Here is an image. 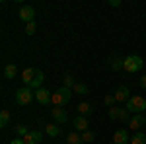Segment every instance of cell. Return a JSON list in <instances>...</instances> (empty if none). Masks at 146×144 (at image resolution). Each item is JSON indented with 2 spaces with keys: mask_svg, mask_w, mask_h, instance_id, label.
<instances>
[{
  "mask_svg": "<svg viewBox=\"0 0 146 144\" xmlns=\"http://www.w3.org/2000/svg\"><path fill=\"white\" fill-rule=\"evenodd\" d=\"M105 105H107V107H113V103H115V96H105Z\"/></svg>",
  "mask_w": 146,
  "mask_h": 144,
  "instance_id": "f1b7e54d",
  "label": "cell"
},
{
  "mask_svg": "<svg viewBox=\"0 0 146 144\" xmlns=\"http://www.w3.org/2000/svg\"><path fill=\"white\" fill-rule=\"evenodd\" d=\"M14 131H16V134H18V138H23L25 134L29 133L25 125H16V127H14Z\"/></svg>",
  "mask_w": 146,
  "mask_h": 144,
  "instance_id": "603a6c76",
  "label": "cell"
},
{
  "mask_svg": "<svg viewBox=\"0 0 146 144\" xmlns=\"http://www.w3.org/2000/svg\"><path fill=\"white\" fill-rule=\"evenodd\" d=\"M10 119H12L10 111H8V109H2V113H0V127H2V129H6V127L10 125Z\"/></svg>",
  "mask_w": 146,
  "mask_h": 144,
  "instance_id": "2e32d148",
  "label": "cell"
},
{
  "mask_svg": "<svg viewBox=\"0 0 146 144\" xmlns=\"http://www.w3.org/2000/svg\"><path fill=\"white\" fill-rule=\"evenodd\" d=\"M144 125H146V117L142 115V113H138V115H135V117H131V121H129V129L135 131V133H138V129H142Z\"/></svg>",
  "mask_w": 146,
  "mask_h": 144,
  "instance_id": "8992f818",
  "label": "cell"
},
{
  "mask_svg": "<svg viewBox=\"0 0 146 144\" xmlns=\"http://www.w3.org/2000/svg\"><path fill=\"white\" fill-rule=\"evenodd\" d=\"M88 119L86 117H82V115H78L76 119H74V131L76 133H84V131H88Z\"/></svg>",
  "mask_w": 146,
  "mask_h": 144,
  "instance_id": "4fadbf2b",
  "label": "cell"
},
{
  "mask_svg": "<svg viewBox=\"0 0 146 144\" xmlns=\"http://www.w3.org/2000/svg\"><path fill=\"white\" fill-rule=\"evenodd\" d=\"M70 98H72V90L60 86L56 92H53V100H51V103H53L55 107H62V105H66L68 101H70Z\"/></svg>",
  "mask_w": 146,
  "mask_h": 144,
  "instance_id": "6da1fadb",
  "label": "cell"
},
{
  "mask_svg": "<svg viewBox=\"0 0 146 144\" xmlns=\"http://www.w3.org/2000/svg\"><path fill=\"white\" fill-rule=\"evenodd\" d=\"M20 20H22L23 23L35 22V10L31 6H22V8H20Z\"/></svg>",
  "mask_w": 146,
  "mask_h": 144,
  "instance_id": "52a82bcc",
  "label": "cell"
},
{
  "mask_svg": "<svg viewBox=\"0 0 146 144\" xmlns=\"http://www.w3.org/2000/svg\"><path fill=\"white\" fill-rule=\"evenodd\" d=\"M119 113H121V107H117V105L109 107V117L111 119H119Z\"/></svg>",
  "mask_w": 146,
  "mask_h": 144,
  "instance_id": "4316f807",
  "label": "cell"
},
{
  "mask_svg": "<svg viewBox=\"0 0 146 144\" xmlns=\"http://www.w3.org/2000/svg\"><path fill=\"white\" fill-rule=\"evenodd\" d=\"M51 115H53V119H55L58 125H62V123H66L68 119V115H66V111L62 109V107H55V109L51 111Z\"/></svg>",
  "mask_w": 146,
  "mask_h": 144,
  "instance_id": "8fae6325",
  "label": "cell"
},
{
  "mask_svg": "<svg viewBox=\"0 0 146 144\" xmlns=\"http://www.w3.org/2000/svg\"><path fill=\"white\" fill-rule=\"evenodd\" d=\"M109 4H111V6H121V2H119V0H111Z\"/></svg>",
  "mask_w": 146,
  "mask_h": 144,
  "instance_id": "1f68e13d",
  "label": "cell"
},
{
  "mask_svg": "<svg viewBox=\"0 0 146 144\" xmlns=\"http://www.w3.org/2000/svg\"><path fill=\"white\" fill-rule=\"evenodd\" d=\"M22 140L25 144H39L41 140H43V134H41V131H29Z\"/></svg>",
  "mask_w": 146,
  "mask_h": 144,
  "instance_id": "ba28073f",
  "label": "cell"
},
{
  "mask_svg": "<svg viewBox=\"0 0 146 144\" xmlns=\"http://www.w3.org/2000/svg\"><path fill=\"white\" fill-rule=\"evenodd\" d=\"M74 94H78V96H84V94H88L90 90H88V86L86 84H82V82H76V86H74V90H72Z\"/></svg>",
  "mask_w": 146,
  "mask_h": 144,
  "instance_id": "7402d4cb",
  "label": "cell"
},
{
  "mask_svg": "<svg viewBox=\"0 0 146 144\" xmlns=\"http://www.w3.org/2000/svg\"><path fill=\"white\" fill-rule=\"evenodd\" d=\"M113 96H115V101H119V103H121V101H129V100H131V96H129V88H127V86H119L117 92H115Z\"/></svg>",
  "mask_w": 146,
  "mask_h": 144,
  "instance_id": "7c38bea8",
  "label": "cell"
},
{
  "mask_svg": "<svg viewBox=\"0 0 146 144\" xmlns=\"http://www.w3.org/2000/svg\"><path fill=\"white\" fill-rule=\"evenodd\" d=\"M16 74H18V68L14 66V64H6L4 66V78L12 80V78H16Z\"/></svg>",
  "mask_w": 146,
  "mask_h": 144,
  "instance_id": "d6986e66",
  "label": "cell"
},
{
  "mask_svg": "<svg viewBox=\"0 0 146 144\" xmlns=\"http://www.w3.org/2000/svg\"><path fill=\"white\" fill-rule=\"evenodd\" d=\"M43 82H45V74H43V72L39 70V72H37V76H35V80L31 82V86H29V88H31V90H39Z\"/></svg>",
  "mask_w": 146,
  "mask_h": 144,
  "instance_id": "e0dca14e",
  "label": "cell"
},
{
  "mask_svg": "<svg viewBox=\"0 0 146 144\" xmlns=\"http://www.w3.org/2000/svg\"><path fill=\"white\" fill-rule=\"evenodd\" d=\"M125 109L129 111V113H135V115L142 113L146 109V98H142V96H133L131 100L127 101Z\"/></svg>",
  "mask_w": 146,
  "mask_h": 144,
  "instance_id": "3957f363",
  "label": "cell"
},
{
  "mask_svg": "<svg viewBox=\"0 0 146 144\" xmlns=\"http://www.w3.org/2000/svg\"><path fill=\"white\" fill-rule=\"evenodd\" d=\"M10 144H25V142H23L22 138H14V140H12V142H10Z\"/></svg>",
  "mask_w": 146,
  "mask_h": 144,
  "instance_id": "4dcf8cb0",
  "label": "cell"
},
{
  "mask_svg": "<svg viewBox=\"0 0 146 144\" xmlns=\"http://www.w3.org/2000/svg\"><path fill=\"white\" fill-rule=\"evenodd\" d=\"M35 100L39 101L41 105H49L51 100H53V92H49V90H45V88L35 90Z\"/></svg>",
  "mask_w": 146,
  "mask_h": 144,
  "instance_id": "5b68a950",
  "label": "cell"
},
{
  "mask_svg": "<svg viewBox=\"0 0 146 144\" xmlns=\"http://www.w3.org/2000/svg\"><path fill=\"white\" fill-rule=\"evenodd\" d=\"M131 144H146V134L144 133H135V136L131 138Z\"/></svg>",
  "mask_w": 146,
  "mask_h": 144,
  "instance_id": "44dd1931",
  "label": "cell"
},
{
  "mask_svg": "<svg viewBox=\"0 0 146 144\" xmlns=\"http://www.w3.org/2000/svg\"><path fill=\"white\" fill-rule=\"evenodd\" d=\"M62 86H64V88L74 90V86H76V82H74V76H72V74H64V76H62Z\"/></svg>",
  "mask_w": 146,
  "mask_h": 144,
  "instance_id": "ffe728a7",
  "label": "cell"
},
{
  "mask_svg": "<svg viewBox=\"0 0 146 144\" xmlns=\"http://www.w3.org/2000/svg\"><path fill=\"white\" fill-rule=\"evenodd\" d=\"M35 100V92L31 88H20L16 92V101H18V105H29L31 101Z\"/></svg>",
  "mask_w": 146,
  "mask_h": 144,
  "instance_id": "277c9868",
  "label": "cell"
},
{
  "mask_svg": "<svg viewBox=\"0 0 146 144\" xmlns=\"http://www.w3.org/2000/svg\"><path fill=\"white\" fill-rule=\"evenodd\" d=\"M111 144H113V142H111Z\"/></svg>",
  "mask_w": 146,
  "mask_h": 144,
  "instance_id": "d6a6232c",
  "label": "cell"
},
{
  "mask_svg": "<svg viewBox=\"0 0 146 144\" xmlns=\"http://www.w3.org/2000/svg\"><path fill=\"white\" fill-rule=\"evenodd\" d=\"M119 121H123V123L131 121V113H129L127 109H123V107H121V113H119Z\"/></svg>",
  "mask_w": 146,
  "mask_h": 144,
  "instance_id": "484cf974",
  "label": "cell"
},
{
  "mask_svg": "<svg viewBox=\"0 0 146 144\" xmlns=\"http://www.w3.org/2000/svg\"><path fill=\"white\" fill-rule=\"evenodd\" d=\"M142 66H144L142 56L129 55L123 58V70H127V72H138V70H142Z\"/></svg>",
  "mask_w": 146,
  "mask_h": 144,
  "instance_id": "7a4b0ae2",
  "label": "cell"
},
{
  "mask_svg": "<svg viewBox=\"0 0 146 144\" xmlns=\"http://www.w3.org/2000/svg\"><path fill=\"white\" fill-rule=\"evenodd\" d=\"M27 35H33L35 31H37V23L35 22H29V23H25V29H23Z\"/></svg>",
  "mask_w": 146,
  "mask_h": 144,
  "instance_id": "d4e9b609",
  "label": "cell"
},
{
  "mask_svg": "<svg viewBox=\"0 0 146 144\" xmlns=\"http://www.w3.org/2000/svg\"><path fill=\"white\" fill-rule=\"evenodd\" d=\"M45 133H47V136H51V138H58V136L62 134V131H60L58 125H45Z\"/></svg>",
  "mask_w": 146,
  "mask_h": 144,
  "instance_id": "5bb4252c",
  "label": "cell"
},
{
  "mask_svg": "<svg viewBox=\"0 0 146 144\" xmlns=\"http://www.w3.org/2000/svg\"><path fill=\"white\" fill-rule=\"evenodd\" d=\"M37 72H39L37 68H25V70L22 72V80L25 82V86H27V88L31 86V82L35 80V76H37Z\"/></svg>",
  "mask_w": 146,
  "mask_h": 144,
  "instance_id": "9c48e42d",
  "label": "cell"
},
{
  "mask_svg": "<svg viewBox=\"0 0 146 144\" xmlns=\"http://www.w3.org/2000/svg\"><path fill=\"white\" fill-rule=\"evenodd\" d=\"M82 140H84V142H94V140H96V134L88 129V131H84V133H82Z\"/></svg>",
  "mask_w": 146,
  "mask_h": 144,
  "instance_id": "cb8c5ba5",
  "label": "cell"
},
{
  "mask_svg": "<svg viewBox=\"0 0 146 144\" xmlns=\"http://www.w3.org/2000/svg\"><path fill=\"white\" fill-rule=\"evenodd\" d=\"M111 68H113V70H119V68H123V60H119V58H113V60H111Z\"/></svg>",
  "mask_w": 146,
  "mask_h": 144,
  "instance_id": "83f0119b",
  "label": "cell"
},
{
  "mask_svg": "<svg viewBox=\"0 0 146 144\" xmlns=\"http://www.w3.org/2000/svg\"><path fill=\"white\" fill-rule=\"evenodd\" d=\"M129 142H131V138H129L127 131H123V129L115 131V134H113V144H129Z\"/></svg>",
  "mask_w": 146,
  "mask_h": 144,
  "instance_id": "30bf717a",
  "label": "cell"
},
{
  "mask_svg": "<svg viewBox=\"0 0 146 144\" xmlns=\"http://www.w3.org/2000/svg\"><path fill=\"white\" fill-rule=\"evenodd\" d=\"M140 86H142V88L146 90V74H144V76H142V78H140Z\"/></svg>",
  "mask_w": 146,
  "mask_h": 144,
  "instance_id": "f546056e",
  "label": "cell"
},
{
  "mask_svg": "<svg viewBox=\"0 0 146 144\" xmlns=\"http://www.w3.org/2000/svg\"><path fill=\"white\" fill-rule=\"evenodd\" d=\"M66 144H84V140H82V134H78L76 131H72V133L66 136Z\"/></svg>",
  "mask_w": 146,
  "mask_h": 144,
  "instance_id": "9a60e30c",
  "label": "cell"
},
{
  "mask_svg": "<svg viewBox=\"0 0 146 144\" xmlns=\"http://www.w3.org/2000/svg\"><path fill=\"white\" fill-rule=\"evenodd\" d=\"M78 113L82 115V117H88V115H92V105L88 103V101H82L78 105Z\"/></svg>",
  "mask_w": 146,
  "mask_h": 144,
  "instance_id": "ac0fdd59",
  "label": "cell"
}]
</instances>
